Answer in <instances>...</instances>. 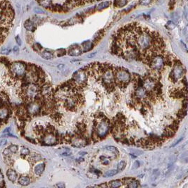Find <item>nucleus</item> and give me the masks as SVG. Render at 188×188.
<instances>
[{"label": "nucleus", "instance_id": "f8f14e48", "mask_svg": "<svg viewBox=\"0 0 188 188\" xmlns=\"http://www.w3.org/2000/svg\"><path fill=\"white\" fill-rule=\"evenodd\" d=\"M6 177L9 179V181L13 183H16L17 182L18 176H17L16 173L14 170L8 168L7 171H6Z\"/></svg>", "mask_w": 188, "mask_h": 188}, {"label": "nucleus", "instance_id": "aec40b11", "mask_svg": "<svg viewBox=\"0 0 188 188\" xmlns=\"http://www.w3.org/2000/svg\"><path fill=\"white\" fill-rule=\"evenodd\" d=\"M125 167H126V162L124 161H121L119 162V164H118L117 170L119 172H121L125 169Z\"/></svg>", "mask_w": 188, "mask_h": 188}, {"label": "nucleus", "instance_id": "dca6fc26", "mask_svg": "<svg viewBox=\"0 0 188 188\" xmlns=\"http://www.w3.org/2000/svg\"><path fill=\"white\" fill-rule=\"evenodd\" d=\"M41 57H42V58H44V59L50 60L54 58V54L52 53V52H49V51L44 50L41 52Z\"/></svg>", "mask_w": 188, "mask_h": 188}, {"label": "nucleus", "instance_id": "b1692460", "mask_svg": "<svg viewBox=\"0 0 188 188\" xmlns=\"http://www.w3.org/2000/svg\"><path fill=\"white\" fill-rule=\"evenodd\" d=\"M151 2H152V0H139V4L143 6L149 5Z\"/></svg>", "mask_w": 188, "mask_h": 188}, {"label": "nucleus", "instance_id": "0eeeda50", "mask_svg": "<svg viewBox=\"0 0 188 188\" xmlns=\"http://www.w3.org/2000/svg\"><path fill=\"white\" fill-rule=\"evenodd\" d=\"M172 70L169 74L168 79L173 83H176L180 79L183 78L186 73V69L183 63L178 59H175L172 65Z\"/></svg>", "mask_w": 188, "mask_h": 188}, {"label": "nucleus", "instance_id": "2f4dec72", "mask_svg": "<svg viewBox=\"0 0 188 188\" xmlns=\"http://www.w3.org/2000/svg\"><path fill=\"white\" fill-rule=\"evenodd\" d=\"M80 155H85V154H87V153H86V152H83V153H80Z\"/></svg>", "mask_w": 188, "mask_h": 188}, {"label": "nucleus", "instance_id": "6e6552de", "mask_svg": "<svg viewBox=\"0 0 188 188\" xmlns=\"http://www.w3.org/2000/svg\"><path fill=\"white\" fill-rule=\"evenodd\" d=\"M71 79L73 80V82L76 84L78 87L83 90L87 85L88 74H87L85 68H80L78 71L73 73Z\"/></svg>", "mask_w": 188, "mask_h": 188}, {"label": "nucleus", "instance_id": "7ed1b4c3", "mask_svg": "<svg viewBox=\"0 0 188 188\" xmlns=\"http://www.w3.org/2000/svg\"><path fill=\"white\" fill-rule=\"evenodd\" d=\"M88 76H92L97 82L101 84L109 93L116 90L114 68L115 66L111 63H100L98 62L90 63L84 67Z\"/></svg>", "mask_w": 188, "mask_h": 188}, {"label": "nucleus", "instance_id": "ddd939ff", "mask_svg": "<svg viewBox=\"0 0 188 188\" xmlns=\"http://www.w3.org/2000/svg\"><path fill=\"white\" fill-rule=\"evenodd\" d=\"M17 183L22 186H28L31 183H32V181L29 177L21 176L18 178V180H17Z\"/></svg>", "mask_w": 188, "mask_h": 188}, {"label": "nucleus", "instance_id": "c85d7f7f", "mask_svg": "<svg viewBox=\"0 0 188 188\" xmlns=\"http://www.w3.org/2000/svg\"><path fill=\"white\" fill-rule=\"evenodd\" d=\"M9 52V50L8 49H4L1 51V53H5V54H8Z\"/></svg>", "mask_w": 188, "mask_h": 188}, {"label": "nucleus", "instance_id": "423d86ee", "mask_svg": "<svg viewBox=\"0 0 188 188\" xmlns=\"http://www.w3.org/2000/svg\"><path fill=\"white\" fill-rule=\"evenodd\" d=\"M114 78L116 87L120 89H125L131 82V75L126 68L123 67L115 66Z\"/></svg>", "mask_w": 188, "mask_h": 188}, {"label": "nucleus", "instance_id": "9b49d317", "mask_svg": "<svg viewBox=\"0 0 188 188\" xmlns=\"http://www.w3.org/2000/svg\"><path fill=\"white\" fill-rule=\"evenodd\" d=\"M44 169H45V163L44 162H40L35 166L34 168V173L35 175L37 177V178H40L43 172L44 171Z\"/></svg>", "mask_w": 188, "mask_h": 188}, {"label": "nucleus", "instance_id": "bb28decb", "mask_svg": "<svg viewBox=\"0 0 188 188\" xmlns=\"http://www.w3.org/2000/svg\"><path fill=\"white\" fill-rule=\"evenodd\" d=\"M16 39L17 43H18L19 45H20V44H21V40H20V37H19V36H17L16 37Z\"/></svg>", "mask_w": 188, "mask_h": 188}, {"label": "nucleus", "instance_id": "4be33fe9", "mask_svg": "<svg viewBox=\"0 0 188 188\" xmlns=\"http://www.w3.org/2000/svg\"><path fill=\"white\" fill-rule=\"evenodd\" d=\"M6 187V183H5V181H4V175H3L1 168H0V187Z\"/></svg>", "mask_w": 188, "mask_h": 188}, {"label": "nucleus", "instance_id": "9d476101", "mask_svg": "<svg viewBox=\"0 0 188 188\" xmlns=\"http://www.w3.org/2000/svg\"><path fill=\"white\" fill-rule=\"evenodd\" d=\"M82 52V49L78 44H73L68 49V54L72 57H77V56L80 55Z\"/></svg>", "mask_w": 188, "mask_h": 188}, {"label": "nucleus", "instance_id": "5701e85b", "mask_svg": "<svg viewBox=\"0 0 188 188\" xmlns=\"http://www.w3.org/2000/svg\"><path fill=\"white\" fill-rule=\"evenodd\" d=\"M106 149H107V150L110 151V152L114 153V154H116V155H119V152L118 151V149H116V147H114V146H107V147H106Z\"/></svg>", "mask_w": 188, "mask_h": 188}, {"label": "nucleus", "instance_id": "f03ea898", "mask_svg": "<svg viewBox=\"0 0 188 188\" xmlns=\"http://www.w3.org/2000/svg\"><path fill=\"white\" fill-rule=\"evenodd\" d=\"M166 47L159 33L133 22L114 33L111 52L127 61H141L148 66L154 57L167 53Z\"/></svg>", "mask_w": 188, "mask_h": 188}, {"label": "nucleus", "instance_id": "f3484780", "mask_svg": "<svg viewBox=\"0 0 188 188\" xmlns=\"http://www.w3.org/2000/svg\"><path fill=\"white\" fill-rule=\"evenodd\" d=\"M130 0H115L114 2V7H123L128 3Z\"/></svg>", "mask_w": 188, "mask_h": 188}, {"label": "nucleus", "instance_id": "2eb2a0df", "mask_svg": "<svg viewBox=\"0 0 188 188\" xmlns=\"http://www.w3.org/2000/svg\"><path fill=\"white\" fill-rule=\"evenodd\" d=\"M108 187H120L123 186V182L122 180H115V181H112L111 182L107 183Z\"/></svg>", "mask_w": 188, "mask_h": 188}, {"label": "nucleus", "instance_id": "7c9ffc66", "mask_svg": "<svg viewBox=\"0 0 188 188\" xmlns=\"http://www.w3.org/2000/svg\"><path fill=\"white\" fill-rule=\"evenodd\" d=\"M95 54H96V53H94V54H90V55H89V56H88V57H89V58H90V57H94V56H95Z\"/></svg>", "mask_w": 188, "mask_h": 188}, {"label": "nucleus", "instance_id": "a878e982", "mask_svg": "<svg viewBox=\"0 0 188 188\" xmlns=\"http://www.w3.org/2000/svg\"><path fill=\"white\" fill-rule=\"evenodd\" d=\"M56 186L58 187H60V188H64L65 187H66V185H65L64 183H59V184H57Z\"/></svg>", "mask_w": 188, "mask_h": 188}, {"label": "nucleus", "instance_id": "6ab92c4d", "mask_svg": "<svg viewBox=\"0 0 188 188\" xmlns=\"http://www.w3.org/2000/svg\"><path fill=\"white\" fill-rule=\"evenodd\" d=\"M109 5H110V1H104V2L101 3V4H99L97 6L96 9L97 11H101L103 10V9L107 8Z\"/></svg>", "mask_w": 188, "mask_h": 188}, {"label": "nucleus", "instance_id": "cd10ccee", "mask_svg": "<svg viewBox=\"0 0 188 188\" xmlns=\"http://www.w3.org/2000/svg\"><path fill=\"white\" fill-rule=\"evenodd\" d=\"M183 138H181V139H179V140H178V141H177V142H175V143H174V144H172V145H171V146H176V144H178V142H181V140H183Z\"/></svg>", "mask_w": 188, "mask_h": 188}, {"label": "nucleus", "instance_id": "20e7f679", "mask_svg": "<svg viewBox=\"0 0 188 188\" xmlns=\"http://www.w3.org/2000/svg\"><path fill=\"white\" fill-rule=\"evenodd\" d=\"M15 13L9 0H0V46L4 43L14 25Z\"/></svg>", "mask_w": 188, "mask_h": 188}, {"label": "nucleus", "instance_id": "39448f33", "mask_svg": "<svg viewBox=\"0 0 188 188\" xmlns=\"http://www.w3.org/2000/svg\"><path fill=\"white\" fill-rule=\"evenodd\" d=\"M111 129V122L102 112H99L94 116L91 141L92 143L101 141L109 135Z\"/></svg>", "mask_w": 188, "mask_h": 188}, {"label": "nucleus", "instance_id": "412c9836", "mask_svg": "<svg viewBox=\"0 0 188 188\" xmlns=\"http://www.w3.org/2000/svg\"><path fill=\"white\" fill-rule=\"evenodd\" d=\"M118 173H119V171H118L117 170H109V171L106 172V173L104 174V178H108V177L114 176L117 174Z\"/></svg>", "mask_w": 188, "mask_h": 188}, {"label": "nucleus", "instance_id": "393cba45", "mask_svg": "<svg viewBox=\"0 0 188 188\" xmlns=\"http://www.w3.org/2000/svg\"><path fill=\"white\" fill-rule=\"evenodd\" d=\"M140 167V162L138 161H136L134 162L133 167H132V169H137L138 168Z\"/></svg>", "mask_w": 188, "mask_h": 188}, {"label": "nucleus", "instance_id": "c756f323", "mask_svg": "<svg viewBox=\"0 0 188 188\" xmlns=\"http://www.w3.org/2000/svg\"><path fill=\"white\" fill-rule=\"evenodd\" d=\"M62 155H63V156L71 155V153H70V152H63V153H62Z\"/></svg>", "mask_w": 188, "mask_h": 188}, {"label": "nucleus", "instance_id": "a211bd4d", "mask_svg": "<svg viewBox=\"0 0 188 188\" xmlns=\"http://www.w3.org/2000/svg\"><path fill=\"white\" fill-rule=\"evenodd\" d=\"M82 47L84 49V52H87L90 49H91L93 46H92V43L90 41H86V42L82 43Z\"/></svg>", "mask_w": 188, "mask_h": 188}, {"label": "nucleus", "instance_id": "f257e3e1", "mask_svg": "<svg viewBox=\"0 0 188 188\" xmlns=\"http://www.w3.org/2000/svg\"><path fill=\"white\" fill-rule=\"evenodd\" d=\"M52 90L40 66L0 57V129L28 104Z\"/></svg>", "mask_w": 188, "mask_h": 188}, {"label": "nucleus", "instance_id": "4468645a", "mask_svg": "<svg viewBox=\"0 0 188 188\" xmlns=\"http://www.w3.org/2000/svg\"><path fill=\"white\" fill-rule=\"evenodd\" d=\"M24 26L25 28V29L27 30V31H35L36 29V26L35 25L34 22L32 21L31 20H27L25 22V24H24Z\"/></svg>", "mask_w": 188, "mask_h": 188}, {"label": "nucleus", "instance_id": "1a4fd4ad", "mask_svg": "<svg viewBox=\"0 0 188 188\" xmlns=\"http://www.w3.org/2000/svg\"><path fill=\"white\" fill-rule=\"evenodd\" d=\"M96 1H99V0H66L63 4V7L64 11L65 9H66V11H68L69 9H73L76 6L84 5L85 4L94 2Z\"/></svg>", "mask_w": 188, "mask_h": 188}]
</instances>
